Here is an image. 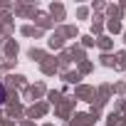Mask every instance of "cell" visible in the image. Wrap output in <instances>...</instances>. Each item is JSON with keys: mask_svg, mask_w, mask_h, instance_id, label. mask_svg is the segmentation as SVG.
Wrapping results in <instances>:
<instances>
[{"mask_svg": "<svg viewBox=\"0 0 126 126\" xmlns=\"http://www.w3.org/2000/svg\"><path fill=\"white\" fill-rule=\"evenodd\" d=\"M5 99H8V92H5V84L0 82V106L5 104Z\"/></svg>", "mask_w": 126, "mask_h": 126, "instance_id": "6da1fadb", "label": "cell"}]
</instances>
